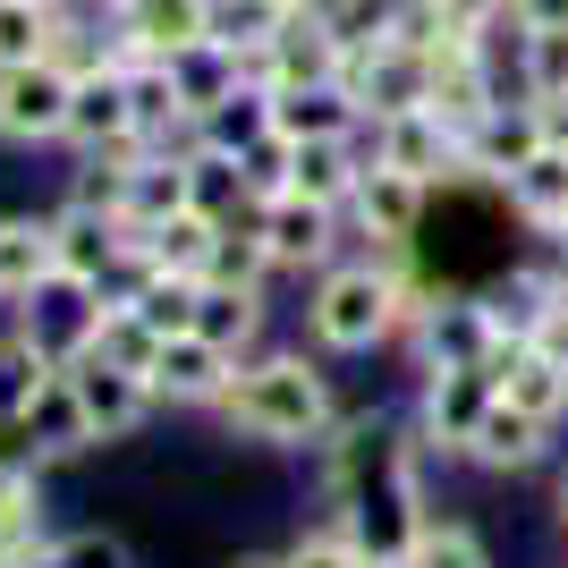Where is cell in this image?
Listing matches in <instances>:
<instances>
[{
	"instance_id": "cell-22",
	"label": "cell",
	"mask_w": 568,
	"mask_h": 568,
	"mask_svg": "<svg viewBox=\"0 0 568 568\" xmlns=\"http://www.w3.org/2000/svg\"><path fill=\"white\" fill-rule=\"evenodd\" d=\"M544 458H551V425H535V416H518V407L500 399L493 416H484V433H475L467 467H484V475H526V467H544Z\"/></svg>"
},
{
	"instance_id": "cell-30",
	"label": "cell",
	"mask_w": 568,
	"mask_h": 568,
	"mask_svg": "<svg viewBox=\"0 0 568 568\" xmlns=\"http://www.w3.org/2000/svg\"><path fill=\"white\" fill-rule=\"evenodd\" d=\"M128 306H136L162 339H187L195 332V306H204V281H162V272H144V281L128 288Z\"/></svg>"
},
{
	"instance_id": "cell-19",
	"label": "cell",
	"mask_w": 568,
	"mask_h": 568,
	"mask_svg": "<svg viewBox=\"0 0 568 568\" xmlns=\"http://www.w3.org/2000/svg\"><path fill=\"white\" fill-rule=\"evenodd\" d=\"M221 230H230L221 213L187 204L179 221L144 230V272H162V281H204V272H213V255H221Z\"/></svg>"
},
{
	"instance_id": "cell-24",
	"label": "cell",
	"mask_w": 568,
	"mask_h": 568,
	"mask_svg": "<svg viewBox=\"0 0 568 568\" xmlns=\"http://www.w3.org/2000/svg\"><path fill=\"white\" fill-rule=\"evenodd\" d=\"M500 195H509V213L535 237H568V153H535Z\"/></svg>"
},
{
	"instance_id": "cell-9",
	"label": "cell",
	"mask_w": 568,
	"mask_h": 568,
	"mask_svg": "<svg viewBox=\"0 0 568 568\" xmlns=\"http://www.w3.org/2000/svg\"><path fill=\"white\" fill-rule=\"evenodd\" d=\"M365 153H374L382 170L425 179V187H442V179H467V144H458L433 111H407V119H382V128H365Z\"/></svg>"
},
{
	"instance_id": "cell-5",
	"label": "cell",
	"mask_w": 568,
	"mask_h": 568,
	"mask_svg": "<svg viewBox=\"0 0 568 568\" xmlns=\"http://www.w3.org/2000/svg\"><path fill=\"white\" fill-rule=\"evenodd\" d=\"M69 102L77 77L60 60H34V69H0V144H69Z\"/></svg>"
},
{
	"instance_id": "cell-1",
	"label": "cell",
	"mask_w": 568,
	"mask_h": 568,
	"mask_svg": "<svg viewBox=\"0 0 568 568\" xmlns=\"http://www.w3.org/2000/svg\"><path fill=\"white\" fill-rule=\"evenodd\" d=\"M332 356L314 348H263L237 365L230 399L213 407L237 442H263V450H323V433L339 425V399H332Z\"/></svg>"
},
{
	"instance_id": "cell-20",
	"label": "cell",
	"mask_w": 568,
	"mask_h": 568,
	"mask_svg": "<svg viewBox=\"0 0 568 568\" xmlns=\"http://www.w3.org/2000/svg\"><path fill=\"white\" fill-rule=\"evenodd\" d=\"M60 374H69V356L43 348V339L9 314V332H0V416H34V407H43V390H51Z\"/></svg>"
},
{
	"instance_id": "cell-26",
	"label": "cell",
	"mask_w": 568,
	"mask_h": 568,
	"mask_svg": "<svg viewBox=\"0 0 568 568\" xmlns=\"http://www.w3.org/2000/svg\"><path fill=\"white\" fill-rule=\"evenodd\" d=\"M263 288H221V281H204V306H195V332L204 339H221L230 356H263L255 339H263Z\"/></svg>"
},
{
	"instance_id": "cell-21",
	"label": "cell",
	"mask_w": 568,
	"mask_h": 568,
	"mask_svg": "<svg viewBox=\"0 0 568 568\" xmlns=\"http://www.w3.org/2000/svg\"><path fill=\"white\" fill-rule=\"evenodd\" d=\"M272 136L281 144H332V136H365V111H356L339 85H306V94H272Z\"/></svg>"
},
{
	"instance_id": "cell-4",
	"label": "cell",
	"mask_w": 568,
	"mask_h": 568,
	"mask_svg": "<svg viewBox=\"0 0 568 568\" xmlns=\"http://www.w3.org/2000/svg\"><path fill=\"white\" fill-rule=\"evenodd\" d=\"M493 407H500L493 374H425V390H416V442H425V458H467Z\"/></svg>"
},
{
	"instance_id": "cell-31",
	"label": "cell",
	"mask_w": 568,
	"mask_h": 568,
	"mask_svg": "<svg viewBox=\"0 0 568 568\" xmlns=\"http://www.w3.org/2000/svg\"><path fill=\"white\" fill-rule=\"evenodd\" d=\"M518 102H568V34H518Z\"/></svg>"
},
{
	"instance_id": "cell-39",
	"label": "cell",
	"mask_w": 568,
	"mask_h": 568,
	"mask_svg": "<svg viewBox=\"0 0 568 568\" xmlns=\"http://www.w3.org/2000/svg\"><path fill=\"white\" fill-rule=\"evenodd\" d=\"M560 526H568V475H560Z\"/></svg>"
},
{
	"instance_id": "cell-27",
	"label": "cell",
	"mask_w": 568,
	"mask_h": 568,
	"mask_svg": "<svg viewBox=\"0 0 568 568\" xmlns=\"http://www.w3.org/2000/svg\"><path fill=\"white\" fill-rule=\"evenodd\" d=\"M288 18H297V0H213V43L237 51V60H255Z\"/></svg>"
},
{
	"instance_id": "cell-37",
	"label": "cell",
	"mask_w": 568,
	"mask_h": 568,
	"mask_svg": "<svg viewBox=\"0 0 568 568\" xmlns=\"http://www.w3.org/2000/svg\"><path fill=\"white\" fill-rule=\"evenodd\" d=\"M237 568H288V560H281V551H246Z\"/></svg>"
},
{
	"instance_id": "cell-2",
	"label": "cell",
	"mask_w": 568,
	"mask_h": 568,
	"mask_svg": "<svg viewBox=\"0 0 568 568\" xmlns=\"http://www.w3.org/2000/svg\"><path fill=\"white\" fill-rule=\"evenodd\" d=\"M399 339V288L374 255H339L332 272L306 281V348L314 356H374Z\"/></svg>"
},
{
	"instance_id": "cell-23",
	"label": "cell",
	"mask_w": 568,
	"mask_h": 568,
	"mask_svg": "<svg viewBox=\"0 0 568 568\" xmlns=\"http://www.w3.org/2000/svg\"><path fill=\"white\" fill-rule=\"evenodd\" d=\"M85 356H102V365H119V374H136V382H153V365H162V332L144 323L128 297H102V314H94V339H85Z\"/></svg>"
},
{
	"instance_id": "cell-8",
	"label": "cell",
	"mask_w": 568,
	"mask_h": 568,
	"mask_svg": "<svg viewBox=\"0 0 568 568\" xmlns=\"http://www.w3.org/2000/svg\"><path fill=\"white\" fill-rule=\"evenodd\" d=\"M69 399H77V425H85V442H128V433L153 416V382L119 374V365H102V356H77L69 365Z\"/></svg>"
},
{
	"instance_id": "cell-38",
	"label": "cell",
	"mask_w": 568,
	"mask_h": 568,
	"mask_svg": "<svg viewBox=\"0 0 568 568\" xmlns=\"http://www.w3.org/2000/svg\"><path fill=\"white\" fill-rule=\"evenodd\" d=\"M94 9H102V18H119V9H128V0H94Z\"/></svg>"
},
{
	"instance_id": "cell-10",
	"label": "cell",
	"mask_w": 568,
	"mask_h": 568,
	"mask_svg": "<svg viewBox=\"0 0 568 568\" xmlns=\"http://www.w3.org/2000/svg\"><path fill=\"white\" fill-rule=\"evenodd\" d=\"M263 246H272V272H332L339 263V213H323V204H306V195H272L255 213Z\"/></svg>"
},
{
	"instance_id": "cell-13",
	"label": "cell",
	"mask_w": 568,
	"mask_h": 568,
	"mask_svg": "<svg viewBox=\"0 0 568 568\" xmlns=\"http://www.w3.org/2000/svg\"><path fill=\"white\" fill-rule=\"evenodd\" d=\"M365 170H374L365 136H332V144H288V195H306V204H323V213H339V221H348L356 187H365Z\"/></svg>"
},
{
	"instance_id": "cell-17",
	"label": "cell",
	"mask_w": 568,
	"mask_h": 568,
	"mask_svg": "<svg viewBox=\"0 0 568 568\" xmlns=\"http://www.w3.org/2000/svg\"><path fill=\"white\" fill-rule=\"evenodd\" d=\"M51 281H60V255H51V221H43V213H0V306L26 314Z\"/></svg>"
},
{
	"instance_id": "cell-34",
	"label": "cell",
	"mask_w": 568,
	"mask_h": 568,
	"mask_svg": "<svg viewBox=\"0 0 568 568\" xmlns=\"http://www.w3.org/2000/svg\"><path fill=\"white\" fill-rule=\"evenodd\" d=\"M60 568H128L111 535H60Z\"/></svg>"
},
{
	"instance_id": "cell-11",
	"label": "cell",
	"mask_w": 568,
	"mask_h": 568,
	"mask_svg": "<svg viewBox=\"0 0 568 568\" xmlns=\"http://www.w3.org/2000/svg\"><path fill=\"white\" fill-rule=\"evenodd\" d=\"M237 365H246V356H230L221 339H204V332L162 339V365H153V399H162V407H204V416H213V407L230 399Z\"/></svg>"
},
{
	"instance_id": "cell-7",
	"label": "cell",
	"mask_w": 568,
	"mask_h": 568,
	"mask_svg": "<svg viewBox=\"0 0 568 568\" xmlns=\"http://www.w3.org/2000/svg\"><path fill=\"white\" fill-rule=\"evenodd\" d=\"M255 94H306V85H339V34L323 18H288L272 43L246 60Z\"/></svg>"
},
{
	"instance_id": "cell-36",
	"label": "cell",
	"mask_w": 568,
	"mask_h": 568,
	"mask_svg": "<svg viewBox=\"0 0 568 568\" xmlns=\"http://www.w3.org/2000/svg\"><path fill=\"white\" fill-rule=\"evenodd\" d=\"M348 9H356V0H297V18H323V26H339Z\"/></svg>"
},
{
	"instance_id": "cell-33",
	"label": "cell",
	"mask_w": 568,
	"mask_h": 568,
	"mask_svg": "<svg viewBox=\"0 0 568 568\" xmlns=\"http://www.w3.org/2000/svg\"><path fill=\"white\" fill-rule=\"evenodd\" d=\"M288 568H374L365 560V544H356V526L348 518H323V526H306V535H297V544L281 551Z\"/></svg>"
},
{
	"instance_id": "cell-29",
	"label": "cell",
	"mask_w": 568,
	"mask_h": 568,
	"mask_svg": "<svg viewBox=\"0 0 568 568\" xmlns=\"http://www.w3.org/2000/svg\"><path fill=\"white\" fill-rule=\"evenodd\" d=\"M399 568H493V544H484L467 518H442V509H433L425 535H416V551H407Z\"/></svg>"
},
{
	"instance_id": "cell-14",
	"label": "cell",
	"mask_w": 568,
	"mask_h": 568,
	"mask_svg": "<svg viewBox=\"0 0 568 568\" xmlns=\"http://www.w3.org/2000/svg\"><path fill=\"white\" fill-rule=\"evenodd\" d=\"M195 204V162H179V153H144L136 170H128V187H119V230L144 246V230H162V221H179Z\"/></svg>"
},
{
	"instance_id": "cell-15",
	"label": "cell",
	"mask_w": 568,
	"mask_h": 568,
	"mask_svg": "<svg viewBox=\"0 0 568 568\" xmlns=\"http://www.w3.org/2000/svg\"><path fill=\"white\" fill-rule=\"evenodd\" d=\"M136 136V94H128V69H85L77 77V102H69V144L94 162V153H111V144Z\"/></svg>"
},
{
	"instance_id": "cell-6",
	"label": "cell",
	"mask_w": 568,
	"mask_h": 568,
	"mask_svg": "<svg viewBox=\"0 0 568 568\" xmlns=\"http://www.w3.org/2000/svg\"><path fill=\"white\" fill-rule=\"evenodd\" d=\"M416 374H493L500 365V332H493V306L484 297H442L433 323L416 339Z\"/></svg>"
},
{
	"instance_id": "cell-35",
	"label": "cell",
	"mask_w": 568,
	"mask_h": 568,
	"mask_svg": "<svg viewBox=\"0 0 568 568\" xmlns=\"http://www.w3.org/2000/svg\"><path fill=\"white\" fill-rule=\"evenodd\" d=\"M526 34H568V0H509Z\"/></svg>"
},
{
	"instance_id": "cell-28",
	"label": "cell",
	"mask_w": 568,
	"mask_h": 568,
	"mask_svg": "<svg viewBox=\"0 0 568 568\" xmlns=\"http://www.w3.org/2000/svg\"><path fill=\"white\" fill-rule=\"evenodd\" d=\"M51 34H60V0H0V69L51 60Z\"/></svg>"
},
{
	"instance_id": "cell-12",
	"label": "cell",
	"mask_w": 568,
	"mask_h": 568,
	"mask_svg": "<svg viewBox=\"0 0 568 568\" xmlns=\"http://www.w3.org/2000/svg\"><path fill=\"white\" fill-rule=\"evenodd\" d=\"M425 204H433V187L425 179H407V170H365V187H356V204H348V230L365 237V255L374 246H416V230H425Z\"/></svg>"
},
{
	"instance_id": "cell-40",
	"label": "cell",
	"mask_w": 568,
	"mask_h": 568,
	"mask_svg": "<svg viewBox=\"0 0 568 568\" xmlns=\"http://www.w3.org/2000/svg\"><path fill=\"white\" fill-rule=\"evenodd\" d=\"M560 246H568V237H560Z\"/></svg>"
},
{
	"instance_id": "cell-16",
	"label": "cell",
	"mask_w": 568,
	"mask_h": 568,
	"mask_svg": "<svg viewBox=\"0 0 568 568\" xmlns=\"http://www.w3.org/2000/svg\"><path fill=\"white\" fill-rule=\"evenodd\" d=\"M535 153H551V144H544V111H535V102H500V111L467 136V179L509 187V179H518Z\"/></svg>"
},
{
	"instance_id": "cell-18",
	"label": "cell",
	"mask_w": 568,
	"mask_h": 568,
	"mask_svg": "<svg viewBox=\"0 0 568 568\" xmlns=\"http://www.w3.org/2000/svg\"><path fill=\"white\" fill-rule=\"evenodd\" d=\"M493 382H500V399L518 407V416H535V425H551V433L568 425V365L551 348H509L493 365Z\"/></svg>"
},
{
	"instance_id": "cell-25",
	"label": "cell",
	"mask_w": 568,
	"mask_h": 568,
	"mask_svg": "<svg viewBox=\"0 0 568 568\" xmlns=\"http://www.w3.org/2000/svg\"><path fill=\"white\" fill-rule=\"evenodd\" d=\"M170 77H179V102H187L195 119L230 111V102L246 94V60H237V51H221V43H195L187 60H170Z\"/></svg>"
},
{
	"instance_id": "cell-3",
	"label": "cell",
	"mask_w": 568,
	"mask_h": 568,
	"mask_svg": "<svg viewBox=\"0 0 568 568\" xmlns=\"http://www.w3.org/2000/svg\"><path fill=\"white\" fill-rule=\"evenodd\" d=\"M213 43V0H128L111 18V69H153Z\"/></svg>"
},
{
	"instance_id": "cell-32",
	"label": "cell",
	"mask_w": 568,
	"mask_h": 568,
	"mask_svg": "<svg viewBox=\"0 0 568 568\" xmlns=\"http://www.w3.org/2000/svg\"><path fill=\"white\" fill-rule=\"evenodd\" d=\"M204 281H221V288H263V281H272V246H263L255 213L221 230V255H213V272H204Z\"/></svg>"
}]
</instances>
